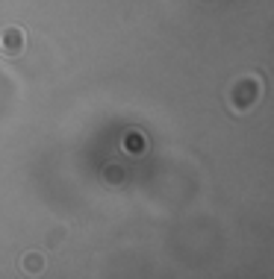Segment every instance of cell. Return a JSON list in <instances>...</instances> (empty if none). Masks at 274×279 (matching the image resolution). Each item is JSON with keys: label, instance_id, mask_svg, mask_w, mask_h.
Instances as JSON below:
<instances>
[{"label": "cell", "instance_id": "obj_1", "mask_svg": "<svg viewBox=\"0 0 274 279\" xmlns=\"http://www.w3.org/2000/svg\"><path fill=\"white\" fill-rule=\"evenodd\" d=\"M0 50H3V56H21V50H24V33L18 27H6L0 33Z\"/></svg>", "mask_w": 274, "mask_h": 279}]
</instances>
